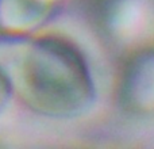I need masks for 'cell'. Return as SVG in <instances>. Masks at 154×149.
Segmentation results:
<instances>
[{
	"label": "cell",
	"mask_w": 154,
	"mask_h": 149,
	"mask_svg": "<svg viewBox=\"0 0 154 149\" xmlns=\"http://www.w3.org/2000/svg\"><path fill=\"white\" fill-rule=\"evenodd\" d=\"M0 68L12 94L37 114L72 118L93 100L95 87L84 56L60 38L3 35Z\"/></svg>",
	"instance_id": "obj_1"
},
{
	"label": "cell",
	"mask_w": 154,
	"mask_h": 149,
	"mask_svg": "<svg viewBox=\"0 0 154 149\" xmlns=\"http://www.w3.org/2000/svg\"><path fill=\"white\" fill-rule=\"evenodd\" d=\"M61 0H0V31L26 37L53 16Z\"/></svg>",
	"instance_id": "obj_2"
},
{
	"label": "cell",
	"mask_w": 154,
	"mask_h": 149,
	"mask_svg": "<svg viewBox=\"0 0 154 149\" xmlns=\"http://www.w3.org/2000/svg\"><path fill=\"white\" fill-rule=\"evenodd\" d=\"M11 94H12V91H11L10 81H8L4 71L0 68V110L5 106Z\"/></svg>",
	"instance_id": "obj_3"
}]
</instances>
